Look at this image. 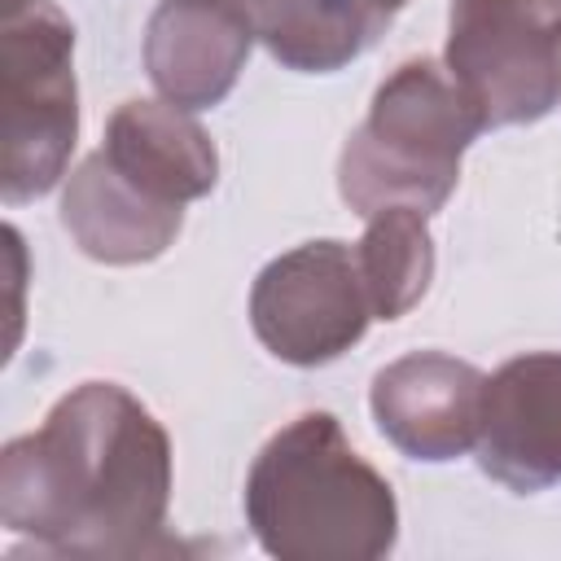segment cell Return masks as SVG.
Instances as JSON below:
<instances>
[{
	"label": "cell",
	"instance_id": "obj_1",
	"mask_svg": "<svg viewBox=\"0 0 561 561\" xmlns=\"http://www.w3.org/2000/svg\"><path fill=\"white\" fill-rule=\"evenodd\" d=\"M171 438L118 381H83L0 451V522L53 557L171 552Z\"/></svg>",
	"mask_w": 561,
	"mask_h": 561
},
{
	"label": "cell",
	"instance_id": "obj_2",
	"mask_svg": "<svg viewBox=\"0 0 561 561\" xmlns=\"http://www.w3.org/2000/svg\"><path fill=\"white\" fill-rule=\"evenodd\" d=\"M245 522L276 561H377L399 539L390 482L351 447L333 412L276 430L245 473Z\"/></svg>",
	"mask_w": 561,
	"mask_h": 561
},
{
	"label": "cell",
	"instance_id": "obj_3",
	"mask_svg": "<svg viewBox=\"0 0 561 561\" xmlns=\"http://www.w3.org/2000/svg\"><path fill=\"white\" fill-rule=\"evenodd\" d=\"M478 131L486 127L456 79L438 61L412 57L373 92L368 118L351 131L337 193L364 219L386 206L434 215L451 197L460 158Z\"/></svg>",
	"mask_w": 561,
	"mask_h": 561
},
{
	"label": "cell",
	"instance_id": "obj_4",
	"mask_svg": "<svg viewBox=\"0 0 561 561\" xmlns=\"http://www.w3.org/2000/svg\"><path fill=\"white\" fill-rule=\"evenodd\" d=\"M4 162L0 197L9 206L44 197L66 175L79 140V88H75V26L70 18L35 0L4 18Z\"/></svg>",
	"mask_w": 561,
	"mask_h": 561
},
{
	"label": "cell",
	"instance_id": "obj_5",
	"mask_svg": "<svg viewBox=\"0 0 561 561\" xmlns=\"http://www.w3.org/2000/svg\"><path fill=\"white\" fill-rule=\"evenodd\" d=\"M443 61L482 127L552 114L561 105V0H451Z\"/></svg>",
	"mask_w": 561,
	"mask_h": 561
},
{
	"label": "cell",
	"instance_id": "obj_6",
	"mask_svg": "<svg viewBox=\"0 0 561 561\" xmlns=\"http://www.w3.org/2000/svg\"><path fill=\"white\" fill-rule=\"evenodd\" d=\"M373 320V302L346 241H307L276 254L250 289L254 337L285 364L316 368L346 355Z\"/></svg>",
	"mask_w": 561,
	"mask_h": 561
},
{
	"label": "cell",
	"instance_id": "obj_7",
	"mask_svg": "<svg viewBox=\"0 0 561 561\" xmlns=\"http://www.w3.org/2000/svg\"><path fill=\"white\" fill-rule=\"evenodd\" d=\"M478 465L517 495L561 482V351L500 364L482 386Z\"/></svg>",
	"mask_w": 561,
	"mask_h": 561
},
{
	"label": "cell",
	"instance_id": "obj_8",
	"mask_svg": "<svg viewBox=\"0 0 561 561\" xmlns=\"http://www.w3.org/2000/svg\"><path fill=\"white\" fill-rule=\"evenodd\" d=\"M486 377L443 351H412L377 368L368 408L408 460H456L478 447Z\"/></svg>",
	"mask_w": 561,
	"mask_h": 561
},
{
	"label": "cell",
	"instance_id": "obj_9",
	"mask_svg": "<svg viewBox=\"0 0 561 561\" xmlns=\"http://www.w3.org/2000/svg\"><path fill=\"white\" fill-rule=\"evenodd\" d=\"M254 22L245 0H162L145 26V70L180 110L219 105L245 70Z\"/></svg>",
	"mask_w": 561,
	"mask_h": 561
},
{
	"label": "cell",
	"instance_id": "obj_10",
	"mask_svg": "<svg viewBox=\"0 0 561 561\" xmlns=\"http://www.w3.org/2000/svg\"><path fill=\"white\" fill-rule=\"evenodd\" d=\"M180 224L184 206L149 197L140 184L114 171L101 149L70 171L61 193V228L96 263H149L180 237Z\"/></svg>",
	"mask_w": 561,
	"mask_h": 561
},
{
	"label": "cell",
	"instance_id": "obj_11",
	"mask_svg": "<svg viewBox=\"0 0 561 561\" xmlns=\"http://www.w3.org/2000/svg\"><path fill=\"white\" fill-rule=\"evenodd\" d=\"M101 153L149 197L184 206L215 188L219 153L206 127L171 101H127L110 114Z\"/></svg>",
	"mask_w": 561,
	"mask_h": 561
},
{
	"label": "cell",
	"instance_id": "obj_12",
	"mask_svg": "<svg viewBox=\"0 0 561 561\" xmlns=\"http://www.w3.org/2000/svg\"><path fill=\"white\" fill-rule=\"evenodd\" d=\"M245 13L254 39L302 75L342 70L390 26L377 0H245Z\"/></svg>",
	"mask_w": 561,
	"mask_h": 561
},
{
	"label": "cell",
	"instance_id": "obj_13",
	"mask_svg": "<svg viewBox=\"0 0 561 561\" xmlns=\"http://www.w3.org/2000/svg\"><path fill=\"white\" fill-rule=\"evenodd\" d=\"M355 263L373 302V320L408 316L434 280V241L425 215L412 206H386L368 215V228L355 241Z\"/></svg>",
	"mask_w": 561,
	"mask_h": 561
},
{
	"label": "cell",
	"instance_id": "obj_14",
	"mask_svg": "<svg viewBox=\"0 0 561 561\" xmlns=\"http://www.w3.org/2000/svg\"><path fill=\"white\" fill-rule=\"evenodd\" d=\"M35 0H4V18H13V13H22V9H31Z\"/></svg>",
	"mask_w": 561,
	"mask_h": 561
},
{
	"label": "cell",
	"instance_id": "obj_15",
	"mask_svg": "<svg viewBox=\"0 0 561 561\" xmlns=\"http://www.w3.org/2000/svg\"><path fill=\"white\" fill-rule=\"evenodd\" d=\"M377 4H381V9H386V13H394V9H403V4H408V0H377Z\"/></svg>",
	"mask_w": 561,
	"mask_h": 561
}]
</instances>
